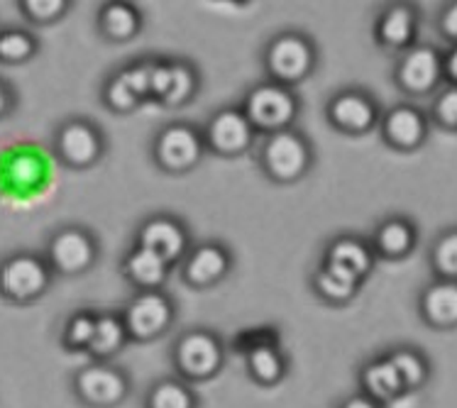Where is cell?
<instances>
[{
	"label": "cell",
	"mask_w": 457,
	"mask_h": 408,
	"mask_svg": "<svg viewBox=\"0 0 457 408\" xmlns=\"http://www.w3.org/2000/svg\"><path fill=\"white\" fill-rule=\"evenodd\" d=\"M262 66H264L267 81L296 88L316 71L318 46L306 32L284 29L264 45Z\"/></svg>",
	"instance_id": "1"
},
{
	"label": "cell",
	"mask_w": 457,
	"mask_h": 408,
	"mask_svg": "<svg viewBox=\"0 0 457 408\" xmlns=\"http://www.w3.org/2000/svg\"><path fill=\"white\" fill-rule=\"evenodd\" d=\"M313 159L316 154L311 147V139L296 128L264 135L257 149V164L262 174L281 186L299 184L301 179H306L313 167Z\"/></svg>",
	"instance_id": "2"
},
{
	"label": "cell",
	"mask_w": 457,
	"mask_h": 408,
	"mask_svg": "<svg viewBox=\"0 0 457 408\" xmlns=\"http://www.w3.org/2000/svg\"><path fill=\"white\" fill-rule=\"evenodd\" d=\"M240 108L247 121L253 122L254 132L264 137L294 128L301 112V103L294 88L264 79L245 93Z\"/></svg>",
	"instance_id": "3"
},
{
	"label": "cell",
	"mask_w": 457,
	"mask_h": 408,
	"mask_svg": "<svg viewBox=\"0 0 457 408\" xmlns=\"http://www.w3.org/2000/svg\"><path fill=\"white\" fill-rule=\"evenodd\" d=\"M54 271L37 252H15L0 262V298L28 306L47 296L54 284Z\"/></svg>",
	"instance_id": "4"
},
{
	"label": "cell",
	"mask_w": 457,
	"mask_h": 408,
	"mask_svg": "<svg viewBox=\"0 0 457 408\" xmlns=\"http://www.w3.org/2000/svg\"><path fill=\"white\" fill-rule=\"evenodd\" d=\"M101 254V245L94 232L84 225H62L49 235L45 247V260L56 277L76 279L91 271Z\"/></svg>",
	"instance_id": "5"
},
{
	"label": "cell",
	"mask_w": 457,
	"mask_h": 408,
	"mask_svg": "<svg viewBox=\"0 0 457 408\" xmlns=\"http://www.w3.org/2000/svg\"><path fill=\"white\" fill-rule=\"evenodd\" d=\"M205 137L191 122H169L152 139V159L164 174H188L204 162Z\"/></svg>",
	"instance_id": "6"
},
{
	"label": "cell",
	"mask_w": 457,
	"mask_h": 408,
	"mask_svg": "<svg viewBox=\"0 0 457 408\" xmlns=\"http://www.w3.org/2000/svg\"><path fill=\"white\" fill-rule=\"evenodd\" d=\"M56 159L69 169L84 171L96 167L105 154V135L88 118H69L54 132L52 139Z\"/></svg>",
	"instance_id": "7"
},
{
	"label": "cell",
	"mask_w": 457,
	"mask_h": 408,
	"mask_svg": "<svg viewBox=\"0 0 457 408\" xmlns=\"http://www.w3.org/2000/svg\"><path fill=\"white\" fill-rule=\"evenodd\" d=\"M122 321L135 343H152L167 333L177 318V306L164 291H137L122 308Z\"/></svg>",
	"instance_id": "8"
},
{
	"label": "cell",
	"mask_w": 457,
	"mask_h": 408,
	"mask_svg": "<svg viewBox=\"0 0 457 408\" xmlns=\"http://www.w3.org/2000/svg\"><path fill=\"white\" fill-rule=\"evenodd\" d=\"M225 362L223 340L205 328L187 330L174 345V364L181 377L204 381L215 377Z\"/></svg>",
	"instance_id": "9"
},
{
	"label": "cell",
	"mask_w": 457,
	"mask_h": 408,
	"mask_svg": "<svg viewBox=\"0 0 457 408\" xmlns=\"http://www.w3.org/2000/svg\"><path fill=\"white\" fill-rule=\"evenodd\" d=\"M204 137L205 147L215 157L237 159L254 147L257 132L240 105H225L205 121Z\"/></svg>",
	"instance_id": "10"
},
{
	"label": "cell",
	"mask_w": 457,
	"mask_h": 408,
	"mask_svg": "<svg viewBox=\"0 0 457 408\" xmlns=\"http://www.w3.org/2000/svg\"><path fill=\"white\" fill-rule=\"evenodd\" d=\"M76 399L91 408H112L130 394L128 374L112 362H91L74 374Z\"/></svg>",
	"instance_id": "11"
},
{
	"label": "cell",
	"mask_w": 457,
	"mask_h": 408,
	"mask_svg": "<svg viewBox=\"0 0 457 408\" xmlns=\"http://www.w3.org/2000/svg\"><path fill=\"white\" fill-rule=\"evenodd\" d=\"M326 118L330 128H336L337 132L360 137V135H367L374 128H379L382 112H379V105L374 101L372 93L350 86V88L337 91L326 103Z\"/></svg>",
	"instance_id": "12"
},
{
	"label": "cell",
	"mask_w": 457,
	"mask_h": 408,
	"mask_svg": "<svg viewBox=\"0 0 457 408\" xmlns=\"http://www.w3.org/2000/svg\"><path fill=\"white\" fill-rule=\"evenodd\" d=\"M201 74L187 59H154L152 64V101L164 108H181L196 98Z\"/></svg>",
	"instance_id": "13"
},
{
	"label": "cell",
	"mask_w": 457,
	"mask_h": 408,
	"mask_svg": "<svg viewBox=\"0 0 457 408\" xmlns=\"http://www.w3.org/2000/svg\"><path fill=\"white\" fill-rule=\"evenodd\" d=\"M135 245H140L145 250H152L162 260H167L171 267L181 264L191 252V230L187 223L177 215L157 213L145 218L135 235Z\"/></svg>",
	"instance_id": "14"
},
{
	"label": "cell",
	"mask_w": 457,
	"mask_h": 408,
	"mask_svg": "<svg viewBox=\"0 0 457 408\" xmlns=\"http://www.w3.org/2000/svg\"><path fill=\"white\" fill-rule=\"evenodd\" d=\"M233 252L218 240L194 245L181 262V277L191 288H213L233 271Z\"/></svg>",
	"instance_id": "15"
},
{
	"label": "cell",
	"mask_w": 457,
	"mask_h": 408,
	"mask_svg": "<svg viewBox=\"0 0 457 408\" xmlns=\"http://www.w3.org/2000/svg\"><path fill=\"white\" fill-rule=\"evenodd\" d=\"M396 84L411 96H426L445 79L443 56L436 46L413 45L406 49L396 64Z\"/></svg>",
	"instance_id": "16"
},
{
	"label": "cell",
	"mask_w": 457,
	"mask_h": 408,
	"mask_svg": "<svg viewBox=\"0 0 457 408\" xmlns=\"http://www.w3.org/2000/svg\"><path fill=\"white\" fill-rule=\"evenodd\" d=\"M379 130L389 147L411 152L423 145V139L428 135V121L413 105H394L392 111L382 115Z\"/></svg>",
	"instance_id": "17"
},
{
	"label": "cell",
	"mask_w": 457,
	"mask_h": 408,
	"mask_svg": "<svg viewBox=\"0 0 457 408\" xmlns=\"http://www.w3.org/2000/svg\"><path fill=\"white\" fill-rule=\"evenodd\" d=\"M96 28L108 45H128L142 32L145 18L132 3H103L96 15Z\"/></svg>",
	"instance_id": "18"
},
{
	"label": "cell",
	"mask_w": 457,
	"mask_h": 408,
	"mask_svg": "<svg viewBox=\"0 0 457 408\" xmlns=\"http://www.w3.org/2000/svg\"><path fill=\"white\" fill-rule=\"evenodd\" d=\"M323 262L333 264V267H340L347 274H353V277L364 281L372 274L377 254H374L372 245L362 240V237H357V235H337V237H333L326 245Z\"/></svg>",
	"instance_id": "19"
},
{
	"label": "cell",
	"mask_w": 457,
	"mask_h": 408,
	"mask_svg": "<svg viewBox=\"0 0 457 408\" xmlns=\"http://www.w3.org/2000/svg\"><path fill=\"white\" fill-rule=\"evenodd\" d=\"M122 277L128 284L137 288V291H162L167 284L169 274H171V264L162 260L159 254L152 250H145L140 245H135L120 264Z\"/></svg>",
	"instance_id": "20"
},
{
	"label": "cell",
	"mask_w": 457,
	"mask_h": 408,
	"mask_svg": "<svg viewBox=\"0 0 457 408\" xmlns=\"http://www.w3.org/2000/svg\"><path fill=\"white\" fill-rule=\"evenodd\" d=\"M419 32V15L411 5H389L374 22V39L386 49L406 52Z\"/></svg>",
	"instance_id": "21"
},
{
	"label": "cell",
	"mask_w": 457,
	"mask_h": 408,
	"mask_svg": "<svg viewBox=\"0 0 457 408\" xmlns=\"http://www.w3.org/2000/svg\"><path fill=\"white\" fill-rule=\"evenodd\" d=\"M370 245L377 257L403 260L416 247V228L406 218H386L374 228Z\"/></svg>",
	"instance_id": "22"
},
{
	"label": "cell",
	"mask_w": 457,
	"mask_h": 408,
	"mask_svg": "<svg viewBox=\"0 0 457 408\" xmlns=\"http://www.w3.org/2000/svg\"><path fill=\"white\" fill-rule=\"evenodd\" d=\"M362 284V279L353 277V274H347L345 270L333 267V264H326V262H320V267H318V270L313 271V277H311V287H313V291H316L318 296L323 298L326 304H333V306H345V304H350V301L360 294Z\"/></svg>",
	"instance_id": "23"
},
{
	"label": "cell",
	"mask_w": 457,
	"mask_h": 408,
	"mask_svg": "<svg viewBox=\"0 0 457 408\" xmlns=\"http://www.w3.org/2000/svg\"><path fill=\"white\" fill-rule=\"evenodd\" d=\"M420 313L436 328L457 325V281L440 279L420 294Z\"/></svg>",
	"instance_id": "24"
},
{
	"label": "cell",
	"mask_w": 457,
	"mask_h": 408,
	"mask_svg": "<svg viewBox=\"0 0 457 408\" xmlns=\"http://www.w3.org/2000/svg\"><path fill=\"white\" fill-rule=\"evenodd\" d=\"M360 384H362V394L370 399L386 404L394 396H399L403 389V381L399 377V371L392 364L389 357H377L372 362H367L360 371Z\"/></svg>",
	"instance_id": "25"
},
{
	"label": "cell",
	"mask_w": 457,
	"mask_h": 408,
	"mask_svg": "<svg viewBox=\"0 0 457 408\" xmlns=\"http://www.w3.org/2000/svg\"><path fill=\"white\" fill-rule=\"evenodd\" d=\"M128 343H130V333L120 313H98L94 340L88 345L86 354H91L94 362H111Z\"/></svg>",
	"instance_id": "26"
},
{
	"label": "cell",
	"mask_w": 457,
	"mask_h": 408,
	"mask_svg": "<svg viewBox=\"0 0 457 408\" xmlns=\"http://www.w3.org/2000/svg\"><path fill=\"white\" fill-rule=\"evenodd\" d=\"M245 367L250 371L257 384L264 387H274L284 379L287 374V357L271 340H262L257 345H250L245 353Z\"/></svg>",
	"instance_id": "27"
},
{
	"label": "cell",
	"mask_w": 457,
	"mask_h": 408,
	"mask_svg": "<svg viewBox=\"0 0 457 408\" xmlns=\"http://www.w3.org/2000/svg\"><path fill=\"white\" fill-rule=\"evenodd\" d=\"M39 52V39L28 28L0 29V62L8 66H22L32 62Z\"/></svg>",
	"instance_id": "28"
},
{
	"label": "cell",
	"mask_w": 457,
	"mask_h": 408,
	"mask_svg": "<svg viewBox=\"0 0 457 408\" xmlns=\"http://www.w3.org/2000/svg\"><path fill=\"white\" fill-rule=\"evenodd\" d=\"M101 101L108 111L118 112V115H130L140 105H145L142 96L132 88L128 76L122 74V69H118L115 74L105 79V84L101 88Z\"/></svg>",
	"instance_id": "29"
},
{
	"label": "cell",
	"mask_w": 457,
	"mask_h": 408,
	"mask_svg": "<svg viewBox=\"0 0 457 408\" xmlns=\"http://www.w3.org/2000/svg\"><path fill=\"white\" fill-rule=\"evenodd\" d=\"M145 408H196V394L181 379H162L147 394Z\"/></svg>",
	"instance_id": "30"
},
{
	"label": "cell",
	"mask_w": 457,
	"mask_h": 408,
	"mask_svg": "<svg viewBox=\"0 0 457 408\" xmlns=\"http://www.w3.org/2000/svg\"><path fill=\"white\" fill-rule=\"evenodd\" d=\"M96 321H98V313L94 311H76L66 318L62 328V345L69 353H88V345L96 333Z\"/></svg>",
	"instance_id": "31"
},
{
	"label": "cell",
	"mask_w": 457,
	"mask_h": 408,
	"mask_svg": "<svg viewBox=\"0 0 457 408\" xmlns=\"http://www.w3.org/2000/svg\"><path fill=\"white\" fill-rule=\"evenodd\" d=\"M5 181H10L20 191H29L32 186H37L42 181V162L37 157H32L29 152H15L10 157V167L3 174V184Z\"/></svg>",
	"instance_id": "32"
},
{
	"label": "cell",
	"mask_w": 457,
	"mask_h": 408,
	"mask_svg": "<svg viewBox=\"0 0 457 408\" xmlns=\"http://www.w3.org/2000/svg\"><path fill=\"white\" fill-rule=\"evenodd\" d=\"M20 12L35 28H49L71 10L69 0H20Z\"/></svg>",
	"instance_id": "33"
},
{
	"label": "cell",
	"mask_w": 457,
	"mask_h": 408,
	"mask_svg": "<svg viewBox=\"0 0 457 408\" xmlns=\"http://www.w3.org/2000/svg\"><path fill=\"white\" fill-rule=\"evenodd\" d=\"M389 360H392V364L396 367V371H399V377H402L403 381V389H419L423 381L428 379V364H426V360L420 357L419 353H413V350H394L392 354H386Z\"/></svg>",
	"instance_id": "34"
},
{
	"label": "cell",
	"mask_w": 457,
	"mask_h": 408,
	"mask_svg": "<svg viewBox=\"0 0 457 408\" xmlns=\"http://www.w3.org/2000/svg\"><path fill=\"white\" fill-rule=\"evenodd\" d=\"M430 262H433V270L440 279L457 281V230L440 235L433 245V252H430Z\"/></svg>",
	"instance_id": "35"
},
{
	"label": "cell",
	"mask_w": 457,
	"mask_h": 408,
	"mask_svg": "<svg viewBox=\"0 0 457 408\" xmlns=\"http://www.w3.org/2000/svg\"><path fill=\"white\" fill-rule=\"evenodd\" d=\"M433 118L443 128L457 130V86H448L440 91V96L433 103Z\"/></svg>",
	"instance_id": "36"
},
{
	"label": "cell",
	"mask_w": 457,
	"mask_h": 408,
	"mask_svg": "<svg viewBox=\"0 0 457 408\" xmlns=\"http://www.w3.org/2000/svg\"><path fill=\"white\" fill-rule=\"evenodd\" d=\"M15 108H18V91L12 88L10 81L0 79V122L10 118L15 112Z\"/></svg>",
	"instance_id": "37"
},
{
	"label": "cell",
	"mask_w": 457,
	"mask_h": 408,
	"mask_svg": "<svg viewBox=\"0 0 457 408\" xmlns=\"http://www.w3.org/2000/svg\"><path fill=\"white\" fill-rule=\"evenodd\" d=\"M440 32H443L453 45H457V3H453V5H448V8L443 10V15H440Z\"/></svg>",
	"instance_id": "38"
},
{
	"label": "cell",
	"mask_w": 457,
	"mask_h": 408,
	"mask_svg": "<svg viewBox=\"0 0 457 408\" xmlns=\"http://www.w3.org/2000/svg\"><path fill=\"white\" fill-rule=\"evenodd\" d=\"M443 76L448 79L450 86H457V45H453L448 54L443 56Z\"/></svg>",
	"instance_id": "39"
},
{
	"label": "cell",
	"mask_w": 457,
	"mask_h": 408,
	"mask_svg": "<svg viewBox=\"0 0 457 408\" xmlns=\"http://www.w3.org/2000/svg\"><path fill=\"white\" fill-rule=\"evenodd\" d=\"M340 408H384L379 401L370 399V396H364V394H357V396H350L340 404Z\"/></svg>",
	"instance_id": "40"
},
{
	"label": "cell",
	"mask_w": 457,
	"mask_h": 408,
	"mask_svg": "<svg viewBox=\"0 0 457 408\" xmlns=\"http://www.w3.org/2000/svg\"><path fill=\"white\" fill-rule=\"evenodd\" d=\"M384 408H416V396H413V391H402L399 396H394L392 401H386Z\"/></svg>",
	"instance_id": "41"
},
{
	"label": "cell",
	"mask_w": 457,
	"mask_h": 408,
	"mask_svg": "<svg viewBox=\"0 0 457 408\" xmlns=\"http://www.w3.org/2000/svg\"><path fill=\"white\" fill-rule=\"evenodd\" d=\"M0 194H3V174H0Z\"/></svg>",
	"instance_id": "42"
}]
</instances>
